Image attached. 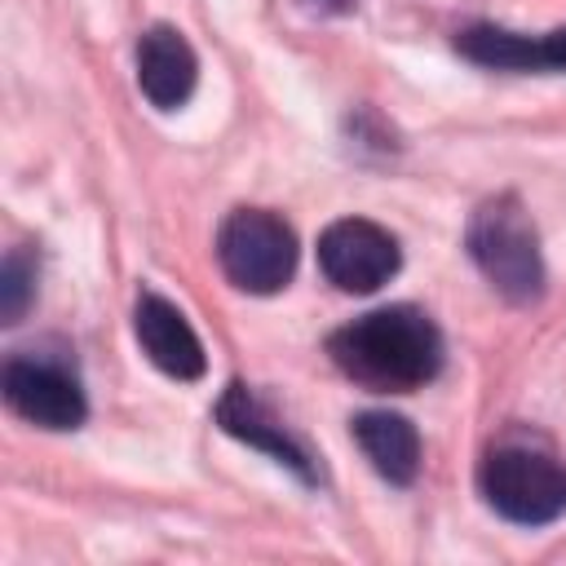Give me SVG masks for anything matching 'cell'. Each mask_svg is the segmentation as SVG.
Wrapping results in <instances>:
<instances>
[{
    "label": "cell",
    "instance_id": "cell-11",
    "mask_svg": "<svg viewBox=\"0 0 566 566\" xmlns=\"http://www.w3.org/2000/svg\"><path fill=\"white\" fill-rule=\"evenodd\" d=\"M455 49L478 62V66H495V71H544L539 57V40L517 35L509 27H469L455 35Z\"/></svg>",
    "mask_w": 566,
    "mask_h": 566
},
{
    "label": "cell",
    "instance_id": "cell-10",
    "mask_svg": "<svg viewBox=\"0 0 566 566\" xmlns=\"http://www.w3.org/2000/svg\"><path fill=\"white\" fill-rule=\"evenodd\" d=\"M217 420H221V429H226V433H234V438H243V442H252V447L270 451L279 464L296 469L301 478H314V469H310L305 451L283 433V424H274V420L265 416V407H261L243 385H230V389L221 394V402H217Z\"/></svg>",
    "mask_w": 566,
    "mask_h": 566
},
{
    "label": "cell",
    "instance_id": "cell-2",
    "mask_svg": "<svg viewBox=\"0 0 566 566\" xmlns=\"http://www.w3.org/2000/svg\"><path fill=\"white\" fill-rule=\"evenodd\" d=\"M469 256L486 274V283L513 301L526 305L544 292V261H539V234L522 203L513 195H500L482 203L469 221Z\"/></svg>",
    "mask_w": 566,
    "mask_h": 566
},
{
    "label": "cell",
    "instance_id": "cell-7",
    "mask_svg": "<svg viewBox=\"0 0 566 566\" xmlns=\"http://www.w3.org/2000/svg\"><path fill=\"white\" fill-rule=\"evenodd\" d=\"M133 327H137L142 354H146L164 376H172V380H199V376L208 371L203 345H199L195 327L186 323V314H181L172 301L146 292V296L137 301Z\"/></svg>",
    "mask_w": 566,
    "mask_h": 566
},
{
    "label": "cell",
    "instance_id": "cell-9",
    "mask_svg": "<svg viewBox=\"0 0 566 566\" xmlns=\"http://www.w3.org/2000/svg\"><path fill=\"white\" fill-rule=\"evenodd\" d=\"M354 438L363 447V455L371 460V469L398 486H407L420 473V433L407 416L394 411H363L354 420Z\"/></svg>",
    "mask_w": 566,
    "mask_h": 566
},
{
    "label": "cell",
    "instance_id": "cell-13",
    "mask_svg": "<svg viewBox=\"0 0 566 566\" xmlns=\"http://www.w3.org/2000/svg\"><path fill=\"white\" fill-rule=\"evenodd\" d=\"M539 57H544L548 71H566V27H557L539 40Z\"/></svg>",
    "mask_w": 566,
    "mask_h": 566
},
{
    "label": "cell",
    "instance_id": "cell-8",
    "mask_svg": "<svg viewBox=\"0 0 566 566\" xmlns=\"http://www.w3.org/2000/svg\"><path fill=\"white\" fill-rule=\"evenodd\" d=\"M199 80L195 49L177 27H150L137 44V84L159 111H177Z\"/></svg>",
    "mask_w": 566,
    "mask_h": 566
},
{
    "label": "cell",
    "instance_id": "cell-1",
    "mask_svg": "<svg viewBox=\"0 0 566 566\" xmlns=\"http://www.w3.org/2000/svg\"><path fill=\"white\" fill-rule=\"evenodd\" d=\"M332 363L376 394H411L442 367V336L416 305H385L345 323L332 340Z\"/></svg>",
    "mask_w": 566,
    "mask_h": 566
},
{
    "label": "cell",
    "instance_id": "cell-5",
    "mask_svg": "<svg viewBox=\"0 0 566 566\" xmlns=\"http://www.w3.org/2000/svg\"><path fill=\"white\" fill-rule=\"evenodd\" d=\"M398 239L367 221V217H340L318 234V270L340 292H376L398 274Z\"/></svg>",
    "mask_w": 566,
    "mask_h": 566
},
{
    "label": "cell",
    "instance_id": "cell-3",
    "mask_svg": "<svg viewBox=\"0 0 566 566\" xmlns=\"http://www.w3.org/2000/svg\"><path fill=\"white\" fill-rule=\"evenodd\" d=\"M217 261L234 287L270 296L296 274V234L265 208H234L217 230Z\"/></svg>",
    "mask_w": 566,
    "mask_h": 566
},
{
    "label": "cell",
    "instance_id": "cell-14",
    "mask_svg": "<svg viewBox=\"0 0 566 566\" xmlns=\"http://www.w3.org/2000/svg\"><path fill=\"white\" fill-rule=\"evenodd\" d=\"M310 4H323V9H349V0H310Z\"/></svg>",
    "mask_w": 566,
    "mask_h": 566
},
{
    "label": "cell",
    "instance_id": "cell-4",
    "mask_svg": "<svg viewBox=\"0 0 566 566\" xmlns=\"http://www.w3.org/2000/svg\"><path fill=\"white\" fill-rule=\"evenodd\" d=\"M491 509L517 526H544L566 513V464L526 447H500L482 464Z\"/></svg>",
    "mask_w": 566,
    "mask_h": 566
},
{
    "label": "cell",
    "instance_id": "cell-12",
    "mask_svg": "<svg viewBox=\"0 0 566 566\" xmlns=\"http://www.w3.org/2000/svg\"><path fill=\"white\" fill-rule=\"evenodd\" d=\"M31 292H35V261L22 248H13L0 265V314H4V323L22 318V310L31 305Z\"/></svg>",
    "mask_w": 566,
    "mask_h": 566
},
{
    "label": "cell",
    "instance_id": "cell-6",
    "mask_svg": "<svg viewBox=\"0 0 566 566\" xmlns=\"http://www.w3.org/2000/svg\"><path fill=\"white\" fill-rule=\"evenodd\" d=\"M4 402L40 429H80L88 416L80 385L62 367L35 358H13L4 367Z\"/></svg>",
    "mask_w": 566,
    "mask_h": 566
}]
</instances>
